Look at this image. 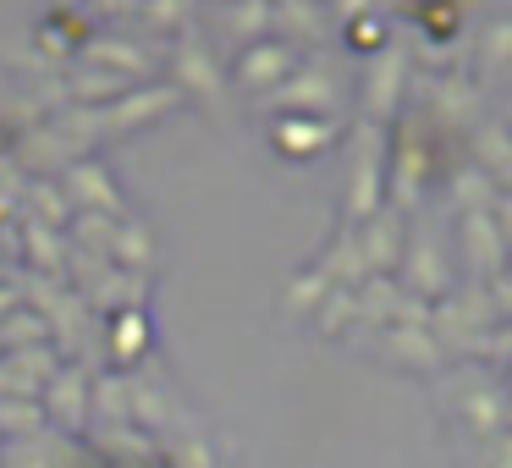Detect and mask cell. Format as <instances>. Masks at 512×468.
Segmentation results:
<instances>
[{
	"label": "cell",
	"instance_id": "obj_1",
	"mask_svg": "<svg viewBox=\"0 0 512 468\" xmlns=\"http://www.w3.org/2000/svg\"><path fill=\"white\" fill-rule=\"evenodd\" d=\"M463 254H468V265L479 270V281H496L501 270H507V243H501V232H496V221H490V210H474V215H463Z\"/></svg>",
	"mask_w": 512,
	"mask_h": 468
},
{
	"label": "cell",
	"instance_id": "obj_2",
	"mask_svg": "<svg viewBox=\"0 0 512 468\" xmlns=\"http://www.w3.org/2000/svg\"><path fill=\"white\" fill-rule=\"evenodd\" d=\"M474 160L496 193H512V133L501 122H474Z\"/></svg>",
	"mask_w": 512,
	"mask_h": 468
},
{
	"label": "cell",
	"instance_id": "obj_3",
	"mask_svg": "<svg viewBox=\"0 0 512 468\" xmlns=\"http://www.w3.org/2000/svg\"><path fill=\"white\" fill-rule=\"evenodd\" d=\"M463 424L479 435V441H490V435L512 430V397H507V386L463 391Z\"/></svg>",
	"mask_w": 512,
	"mask_h": 468
},
{
	"label": "cell",
	"instance_id": "obj_4",
	"mask_svg": "<svg viewBox=\"0 0 512 468\" xmlns=\"http://www.w3.org/2000/svg\"><path fill=\"white\" fill-rule=\"evenodd\" d=\"M419 28L430 45H452L463 34V0H419Z\"/></svg>",
	"mask_w": 512,
	"mask_h": 468
},
{
	"label": "cell",
	"instance_id": "obj_5",
	"mask_svg": "<svg viewBox=\"0 0 512 468\" xmlns=\"http://www.w3.org/2000/svg\"><path fill=\"white\" fill-rule=\"evenodd\" d=\"M479 67L485 72H512V17H501V23L485 34V45H479Z\"/></svg>",
	"mask_w": 512,
	"mask_h": 468
},
{
	"label": "cell",
	"instance_id": "obj_6",
	"mask_svg": "<svg viewBox=\"0 0 512 468\" xmlns=\"http://www.w3.org/2000/svg\"><path fill=\"white\" fill-rule=\"evenodd\" d=\"M490 221H496L501 243H507V254H512V193H496V199H490Z\"/></svg>",
	"mask_w": 512,
	"mask_h": 468
},
{
	"label": "cell",
	"instance_id": "obj_7",
	"mask_svg": "<svg viewBox=\"0 0 512 468\" xmlns=\"http://www.w3.org/2000/svg\"><path fill=\"white\" fill-rule=\"evenodd\" d=\"M485 468H512V430H501L485 441Z\"/></svg>",
	"mask_w": 512,
	"mask_h": 468
},
{
	"label": "cell",
	"instance_id": "obj_8",
	"mask_svg": "<svg viewBox=\"0 0 512 468\" xmlns=\"http://www.w3.org/2000/svg\"><path fill=\"white\" fill-rule=\"evenodd\" d=\"M501 127H507V133H512V100H507V111H501Z\"/></svg>",
	"mask_w": 512,
	"mask_h": 468
},
{
	"label": "cell",
	"instance_id": "obj_9",
	"mask_svg": "<svg viewBox=\"0 0 512 468\" xmlns=\"http://www.w3.org/2000/svg\"><path fill=\"white\" fill-rule=\"evenodd\" d=\"M507 276H512V259H507Z\"/></svg>",
	"mask_w": 512,
	"mask_h": 468
}]
</instances>
